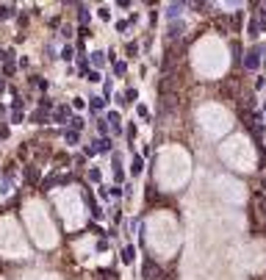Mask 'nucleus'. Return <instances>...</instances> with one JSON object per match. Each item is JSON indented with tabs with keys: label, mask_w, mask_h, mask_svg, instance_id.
Instances as JSON below:
<instances>
[{
	"label": "nucleus",
	"mask_w": 266,
	"mask_h": 280,
	"mask_svg": "<svg viewBox=\"0 0 266 280\" xmlns=\"http://www.w3.org/2000/svg\"><path fill=\"white\" fill-rule=\"evenodd\" d=\"M3 89H6V81H3V78H0V92H3Z\"/></svg>",
	"instance_id": "33"
},
{
	"label": "nucleus",
	"mask_w": 266,
	"mask_h": 280,
	"mask_svg": "<svg viewBox=\"0 0 266 280\" xmlns=\"http://www.w3.org/2000/svg\"><path fill=\"white\" fill-rule=\"evenodd\" d=\"M9 136V125H0V139H6Z\"/></svg>",
	"instance_id": "32"
},
{
	"label": "nucleus",
	"mask_w": 266,
	"mask_h": 280,
	"mask_svg": "<svg viewBox=\"0 0 266 280\" xmlns=\"http://www.w3.org/2000/svg\"><path fill=\"white\" fill-rule=\"evenodd\" d=\"M263 111H266V106H263Z\"/></svg>",
	"instance_id": "36"
},
{
	"label": "nucleus",
	"mask_w": 266,
	"mask_h": 280,
	"mask_svg": "<svg viewBox=\"0 0 266 280\" xmlns=\"http://www.w3.org/2000/svg\"><path fill=\"white\" fill-rule=\"evenodd\" d=\"M97 153H100V155H106V153H114V142H111V136H106V139H97Z\"/></svg>",
	"instance_id": "4"
},
{
	"label": "nucleus",
	"mask_w": 266,
	"mask_h": 280,
	"mask_svg": "<svg viewBox=\"0 0 266 280\" xmlns=\"http://www.w3.org/2000/svg\"><path fill=\"white\" fill-rule=\"evenodd\" d=\"M14 17V6H0V20H9Z\"/></svg>",
	"instance_id": "17"
},
{
	"label": "nucleus",
	"mask_w": 266,
	"mask_h": 280,
	"mask_svg": "<svg viewBox=\"0 0 266 280\" xmlns=\"http://www.w3.org/2000/svg\"><path fill=\"white\" fill-rule=\"evenodd\" d=\"M31 122H36V125H45V122H48V111H42V108H39V111H34V114H31Z\"/></svg>",
	"instance_id": "10"
},
{
	"label": "nucleus",
	"mask_w": 266,
	"mask_h": 280,
	"mask_svg": "<svg viewBox=\"0 0 266 280\" xmlns=\"http://www.w3.org/2000/svg\"><path fill=\"white\" fill-rule=\"evenodd\" d=\"M100 280H117V274H114L111 269H106V272H100Z\"/></svg>",
	"instance_id": "27"
},
{
	"label": "nucleus",
	"mask_w": 266,
	"mask_h": 280,
	"mask_svg": "<svg viewBox=\"0 0 266 280\" xmlns=\"http://www.w3.org/2000/svg\"><path fill=\"white\" fill-rule=\"evenodd\" d=\"M142 169H144V158H142V155H136V158H133V167H130V172L139 175Z\"/></svg>",
	"instance_id": "13"
},
{
	"label": "nucleus",
	"mask_w": 266,
	"mask_h": 280,
	"mask_svg": "<svg viewBox=\"0 0 266 280\" xmlns=\"http://www.w3.org/2000/svg\"><path fill=\"white\" fill-rule=\"evenodd\" d=\"M125 70H128L125 61H117V64H114V72H117V75H125Z\"/></svg>",
	"instance_id": "21"
},
{
	"label": "nucleus",
	"mask_w": 266,
	"mask_h": 280,
	"mask_svg": "<svg viewBox=\"0 0 266 280\" xmlns=\"http://www.w3.org/2000/svg\"><path fill=\"white\" fill-rule=\"evenodd\" d=\"M14 70H17V64H14L12 53H9V59H6V67H3V72H6V75H14Z\"/></svg>",
	"instance_id": "15"
},
{
	"label": "nucleus",
	"mask_w": 266,
	"mask_h": 280,
	"mask_svg": "<svg viewBox=\"0 0 266 280\" xmlns=\"http://www.w3.org/2000/svg\"><path fill=\"white\" fill-rule=\"evenodd\" d=\"M86 81H92V84H100V72H97V70H92V72L86 75Z\"/></svg>",
	"instance_id": "22"
},
{
	"label": "nucleus",
	"mask_w": 266,
	"mask_h": 280,
	"mask_svg": "<svg viewBox=\"0 0 266 280\" xmlns=\"http://www.w3.org/2000/svg\"><path fill=\"white\" fill-rule=\"evenodd\" d=\"M122 191H125V189H119V186H111V197H119Z\"/></svg>",
	"instance_id": "31"
},
{
	"label": "nucleus",
	"mask_w": 266,
	"mask_h": 280,
	"mask_svg": "<svg viewBox=\"0 0 266 280\" xmlns=\"http://www.w3.org/2000/svg\"><path fill=\"white\" fill-rule=\"evenodd\" d=\"M9 59V53H0V61H6Z\"/></svg>",
	"instance_id": "34"
},
{
	"label": "nucleus",
	"mask_w": 266,
	"mask_h": 280,
	"mask_svg": "<svg viewBox=\"0 0 266 280\" xmlns=\"http://www.w3.org/2000/svg\"><path fill=\"white\" fill-rule=\"evenodd\" d=\"M89 59H92V64H95V67H103V64H106V53H103V50L89 53Z\"/></svg>",
	"instance_id": "9"
},
{
	"label": "nucleus",
	"mask_w": 266,
	"mask_h": 280,
	"mask_svg": "<svg viewBox=\"0 0 266 280\" xmlns=\"http://www.w3.org/2000/svg\"><path fill=\"white\" fill-rule=\"evenodd\" d=\"M100 178H103V172H100V169H89V180H95V183H100Z\"/></svg>",
	"instance_id": "19"
},
{
	"label": "nucleus",
	"mask_w": 266,
	"mask_h": 280,
	"mask_svg": "<svg viewBox=\"0 0 266 280\" xmlns=\"http://www.w3.org/2000/svg\"><path fill=\"white\" fill-rule=\"evenodd\" d=\"M136 114L144 119V122H147V119H150V111H147V108H144V106H136Z\"/></svg>",
	"instance_id": "24"
},
{
	"label": "nucleus",
	"mask_w": 266,
	"mask_h": 280,
	"mask_svg": "<svg viewBox=\"0 0 266 280\" xmlns=\"http://www.w3.org/2000/svg\"><path fill=\"white\" fill-rule=\"evenodd\" d=\"M106 97H89V106H92V111H95V114H100L103 111V108H106Z\"/></svg>",
	"instance_id": "8"
},
{
	"label": "nucleus",
	"mask_w": 266,
	"mask_h": 280,
	"mask_svg": "<svg viewBox=\"0 0 266 280\" xmlns=\"http://www.w3.org/2000/svg\"><path fill=\"white\" fill-rule=\"evenodd\" d=\"M183 9H186V3H169V6L164 9V14H166V20H175V23H177V17H180Z\"/></svg>",
	"instance_id": "3"
},
{
	"label": "nucleus",
	"mask_w": 266,
	"mask_h": 280,
	"mask_svg": "<svg viewBox=\"0 0 266 280\" xmlns=\"http://www.w3.org/2000/svg\"><path fill=\"white\" fill-rule=\"evenodd\" d=\"M119 255H122V263H133V258H136V247H133V244H125Z\"/></svg>",
	"instance_id": "7"
},
{
	"label": "nucleus",
	"mask_w": 266,
	"mask_h": 280,
	"mask_svg": "<svg viewBox=\"0 0 266 280\" xmlns=\"http://www.w3.org/2000/svg\"><path fill=\"white\" fill-rule=\"evenodd\" d=\"M263 53H266L263 45H255V48H249L247 53H244V70H249V72L258 70V67L263 64Z\"/></svg>",
	"instance_id": "1"
},
{
	"label": "nucleus",
	"mask_w": 266,
	"mask_h": 280,
	"mask_svg": "<svg viewBox=\"0 0 266 280\" xmlns=\"http://www.w3.org/2000/svg\"><path fill=\"white\" fill-rule=\"evenodd\" d=\"M64 139H67L70 144H75V142H78V133H75V131H64Z\"/></svg>",
	"instance_id": "25"
},
{
	"label": "nucleus",
	"mask_w": 266,
	"mask_h": 280,
	"mask_svg": "<svg viewBox=\"0 0 266 280\" xmlns=\"http://www.w3.org/2000/svg\"><path fill=\"white\" fill-rule=\"evenodd\" d=\"M108 125H111V131L114 133H122V114L119 111H108Z\"/></svg>",
	"instance_id": "2"
},
{
	"label": "nucleus",
	"mask_w": 266,
	"mask_h": 280,
	"mask_svg": "<svg viewBox=\"0 0 266 280\" xmlns=\"http://www.w3.org/2000/svg\"><path fill=\"white\" fill-rule=\"evenodd\" d=\"M78 20H81V23H89V9L83 6V3L78 6Z\"/></svg>",
	"instance_id": "18"
},
{
	"label": "nucleus",
	"mask_w": 266,
	"mask_h": 280,
	"mask_svg": "<svg viewBox=\"0 0 266 280\" xmlns=\"http://www.w3.org/2000/svg\"><path fill=\"white\" fill-rule=\"evenodd\" d=\"M136 89H125V95H119V103H133L136 100Z\"/></svg>",
	"instance_id": "11"
},
{
	"label": "nucleus",
	"mask_w": 266,
	"mask_h": 280,
	"mask_svg": "<svg viewBox=\"0 0 266 280\" xmlns=\"http://www.w3.org/2000/svg\"><path fill=\"white\" fill-rule=\"evenodd\" d=\"M72 56H75V50H72V48H70V45H67V48H64V50H61V59H64V61H70V59H72Z\"/></svg>",
	"instance_id": "20"
},
{
	"label": "nucleus",
	"mask_w": 266,
	"mask_h": 280,
	"mask_svg": "<svg viewBox=\"0 0 266 280\" xmlns=\"http://www.w3.org/2000/svg\"><path fill=\"white\" fill-rule=\"evenodd\" d=\"M83 155H89V158H92V155H97V142H89L86 147H83Z\"/></svg>",
	"instance_id": "16"
},
{
	"label": "nucleus",
	"mask_w": 266,
	"mask_h": 280,
	"mask_svg": "<svg viewBox=\"0 0 266 280\" xmlns=\"http://www.w3.org/2000/svg\"><path fill=\"white\" fill-rule=\"evenodd\" d=\"M12 122H23V111H12Z\"/></svg>",
	"instance_id": "30"
},
{
	"label": "nucleus",
	"mask_w": 266,
	"mask_h": 280,
	"mask_svg": "<svg viewBox=\"0 0 266 280\" xmlns=\"http://www.w3.org/2000/svg\"><path fill=\"white\" fill-rule=\"evenodd\" d=\"M97 133H100V139L108 136V119H100V122H97Z\"/></svg>",
	"instance_id": "14"
},
{
	"label": "nucleus",
	"mask_w": 266,
	"mask_h": 280,
	"mask_svg": "<svg viewBox=\"0 0 266 280\" xmlns=\"http://www.w3.org/2000/svg\"><path fill=\"white\" fill-rule=\"evenodd\" d=\"M28 180H31V183H36V180H39V169L31 167V169H28Z\"/></svg>",
	"instance_id": "26"
},
{
	"label": "nucleus",
	"mask_w": 266,
	"mask_h": 280,
	"mask_svg": "<svg viewBox=\"0 0 266 280\" xmlns=\"http://www.w3.org/2000/svg\"><path fill=\"white\" fill-rule=\"evenodd\" d=\"M117 31H119V34H125V31H128V23H125V20H119V23H117Z\"/></svg>",
	"instance_id": "29"
},
{
	"label": "nucleus",
	"mask_w": 266,
	"mask_h": 280,
	"mask_svg": "<svg viewBox=\"0 0 266 280\" xmlns=\"http://www.w3.org/2000/svg\"><path fill=\"white\" fill-rule=\"evenodd\" d=\"M128 53L136 56V53H139V45H136V42H128Z\"/></svg>",
	"instance_id": "28"
},
{
	"label": "nucleus",
	"mask_w": 266,
	"mask_h": 280,
	"mask_svg": "<svg viewBox=\"0 0 266 280\" xmlns=\"http://www.w3.org/2000/svg\"><path fill=\"white\" fill-rule=\"evenodd\" d=\"M53 119H56V122H70V108H67V106H56V111H53Z\"/></svg>",
	"instance_id": "6"
},
{
	"label": "nucleus",
	"mask_w": 266,
	"mask_h": 280,
	"mask_svg": "<svg viewBox=\"0 0 266 280\" xmlns=\"http://www.w3.org/2000/svg\"><path fill=\"white\" fill-rule=\"evenodd\" d=\"M263 67H266V53H263Z\"/></svg>",
	"instance_id": "35"
},
{
	"label": "nucleus",
	"mask_w": 266,
	"mask_h": 280,
	"mask_svg": "<svg viewBox=\"0 0 266 280\" xmlns=\"http://www.w3.org/2000/svg\"><path fill=\"white\" fill-rule=\"evenodd\" d=\"M39 106H42V111H48V108H53V100H50V97H42Z\"/></svg>",
	"instance_id": "23"
},
{
	"label": "nucleus",
	"mask_w": 266,
	"mask_h": 280,
	"mask_svg": "<svg viewBox=\"0 0 266 280\" xmlns=\"http://www.w3.org/2000/svg\"><path fill=\"white\" fill-rule=\"evenodd\" d=\"M70 131H75V133L83 131V117H72L70 119Z\"/></svg>",
	"instance_id": "12"
},
{
	"label": "nucleus",
	"mask_w": 266,
	"mask_h": 280,
	"mask_svg": "<svg viewBox=\"0 0 266 280\" xmlns=\"http://www.w3.org/2000/svg\"><path fill=\"white\" fill-rule=\"evenodd\" d=\"M180 34H183V23H180V20H177V23H172L169 28H166V36H169L172 42H175V39H180Z\"/></svg>",
	"instance_id": "5"
}]
</instances>
